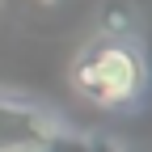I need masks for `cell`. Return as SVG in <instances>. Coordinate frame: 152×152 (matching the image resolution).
I'll use <instances>...</instances> for the list:
<instances>
[{
  "instance_id": "1",
  "label": "cell",
  "mask_w": 152,
  "mask_h": 152,
  "mask_svg": "<svg viewBox=\"0 0 152 152\" xmlns=\"http://www.w3.org/2000/svg\"><path fill=\"white\" fill-rule=\"evenodd\" d=\"M68 85L85 106L102 114H135L152 93V59L140 13L127 0L102 9L93 34L68 64Z\"/></svg>"
},
{
  "instance_id": "2",
  "label": "cell",
  "mask_w": 152,
  "mask_h": 152,
  "mask_svg": "<svg viewBox=\"0 0 152 152\" xmlns=\"http://www.w3.org/2000/svg\"><path fill=\"white\" fill-rule=\"evenodd\" d=\"M64 114L21 89H0V152H51L64 131Z\"/></svg>"
},
{
  "instance_id": "3",
  "label": "cell",
  "mask_w": 152,
  "mask_h": 152,
  "mask_svg": "<svg viewBox=\"0 0 152 152\" xmlns=\"http://www.w3.org/2000/svg\"><path fill=\"white\" fill-rule=\"evenodd\" d=\"M51 152H127L114 135H102V131H72L64 127L59 140L51 144Z\"/></svg>"
},
{
  "instance_id": "4",
  "label": "cell",
  "mask_w": 152,
  "mask_h": 152,
  "mask_svg": "<svg viewBox=\"0 0 152 152\" xmlns=\"http://www.w3.org/2000/svg\"><path fill=\"white\" fill-rule=\"evenodd\" d=\"M34 4H38V9H59L64 0H34Z\"/></svg>"
}]
</instances>
